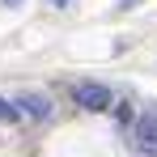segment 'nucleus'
Returning a JSON list of instances; mask_svg holds the SVG:
<instances>
[{"instance_id":"1","label":"nucleus","mask_w":157,"mask_h":157,"mask_svg":"<svg viewBox=\"0 0 157 157\" xmlns=\"http://www.w3.org/2000/svg\"><path fill=\"white\" fill-rule=\"evenodd\" d=\"M72 98H77L81 110H94V115L110 110V89L98 85V81H77V85H72Z\"/></svg>"},{"instance_id":"2","label":"nucleus","mask_w":157,"mask_h":157,"mask_svg":"<svg viewBox=\"0 0 157 157\" xmlns=\"http://www.w3.org/2000/svg\"><path fill=\"white\" fill-rule=\"evenodd\" d=\"M136 149L144 157H157V115L153 110H144V115L136 119Z\"/></svg>"},{"instance_id":"3","label":"nucleus","mask_w":157,"mask_h":157,"mask_svg":"<svg viewBox=\"0 0 157 157\" xmlns=\"http://www.w3.org/2000/svg\"><path fill=\"white\" fill-rule=\"evenodd\" d=\"M13 106H17V115H30V119H47L51 115V98L47 94H21Z\"/></svg>"},{"instance_id":"4","label":"nucleus","mask_w":157,"mask_h":157,"mask_svg":"<svg viewBox=\"0 0 157 157\" xmlns=\"http://www.w3.org/2000/svg\"><path fill=\"white\" fill-rule=\"evenodd\" d=\"M0 119H9V123L17 119V106H13V102H4V98H0Z\"/></svg>"},{"instance_id":"5","label":"nucleus","mask_w":157,"mask_h":157,"mask_svg":"<svg viewBox=\"0 0 157 157\" xmlns=\"http://www.w3.org/2000/svg\"><path fill=\"white\" fill-rule=\"evenodd\" d=\"M119 4H123V9H132V4H140V0H119Z\"/></svg>"},{"instance_id":"6","label":"nucleus","mask_w":157,"mask_h":157,"mask_svg":"<svg viewBox=\"0 0 157 157\" xmlns=\"http://www.w3.org/2000/svg\"><path fill=\"white\" fill-rule=\"evenodd\" d=\"M51 4H55V9H59V4H68V0H51Z\"/></svg>"},{"instance_id":"7","label":"nucleus","mask_w":157,"mask_h":157,"mask_svg":"<svg viewBox=\"0 0 157 157\" xmlns=\"http://www.w3.org/2000/svg\"><path fill=\"white\" fill-rule=\"evenodd\" d=\"M4 4H17V0H4Z\"/></svg>"}]
</instances>
